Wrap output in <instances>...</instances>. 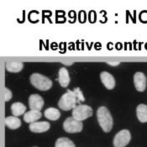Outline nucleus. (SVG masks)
<instances>
[{
	"label": "nucleus",
	"mask_w": 147,
	"mask_h": 147,
	"mask_svg": "<svg viewBox=\"0 0 147 147\" xmlns=\"http://www.w3.org/2000/svg\"><path fill=\"white\" fill-rule=\"evenodd\" d=\"M4 122H5V125L11 129H16L21 125L20 119L15 116H9L5 118Z\"/></svg>",
	"instance_id": "13"
},
{
	"label": "nucleus",
	"mask_w": 147,
	"mask_h": 147,
	"mask_svg": "<svg viewBox=\"0 0 147 147\" xmlns=\"http://www.w3.org/2000/svg\"><path fill=\"white\" fill-rule=\"evenodd\" d=\"M131 139L130 133L128 129H122L118 132L113 138V146L114 147L126 146Z\"/></svg>",
	"instance_id": "6"
},
{
	"label": "nucleus",
	"mask_w": 147,
	"mask_h": 147,
	"mask_svg": "<svg viewBox=\"0 0 147 147\" xmlns=\"http://www.w3.org/2000/svg\"><path fill=\"white\" fill-rule=\"evenodd\" d=\"M136 114L138 119L141 123L147 122V105L146 104H140L136 109Z\"/></svg>",
	"instance_id": "14"
},
{
	"label": "nucleus",
	"mask_w": 147,
	"mask_h": 147,
	"mask_svg": "<svg viewBox=\"0 0 147 147\" xmlns=\"http://www.w3.org/2000/svg\"><path fill=\"white\" fill-rule=\"evenodd\" d=\"M97 117L102 130L106 133L109 132L113 128V118L109 109L104 106L99 107L97 111Z\"/></svg>",
	"instance_id": "2"
},
{
	"label": "nucleus",
	"mask_w": 147,
	"mask_h": 147,
	"mask_svg": "<svg viewBox=\"0 0 147 147\" xmlns=\"http://www.w3.org/2000/svg\"><path fill=\"white\" fill-rule=\"evenodd\" d=\"M108 64L109 65H110V66H118V65H119V61H113V62H108Z\"/></svg>",
	"instance_id": "20"
},
{
	"label": "nucleus",
	"mask_w": 147,
	"mask_h": 147,
	"mask_svg": "<svg viewBox=\"0 0 147 147\" xmlns=\"http://www.w3.org/2000/svg\"><path fill=\"white\" fill-rule=\"evenodd\" d=\"M42 116V113H40V111H37V110H30L29 112L24 113V119L26 123H30L32 124L34 123L36 120L40 119Z\"/></svg>",
	"instance_id": "12"
},
{
	"label": "nucleus",
	"mask_w": 147,
	"mask_h": 147,
	"mask_svg": "<svg viewBox=\"0 0 147 147\" xmlns=\"http://www.w3.org/2000/svg\"><path fill=\"white\" fill-rule=\"evenodd\" d=\"M83 101H85L83 94L82 91L78 88H77L74 91L68 90L66 93H64L59 100L58 106L61 109L68 111L70 109H75L78 102Z\"/></svg>",
	"instance_id": "1"
},
{
	"label": "nucleus",
	"mask_w": 147,
	"mask_h": 147,
	"mask_svg": "<svg viewBox=\"0 0 147 147\" xmlns=\"http://www.w3.org/2000/svg\"><path fill=\"white\" fill-rule=\"evenodd\" d=\"M100 79L107 89L111 90L113 89V88L115 87V80L110 73L107 71H102L100 74Z\"/></svg>",
	"instance_id": "9"
},
{
	"label": "nucleus",
	"mask_w": 147,
	"mask_h": 147,
	"mask_svg": "<svg viewBox=\"0 0 147 147\" xmlns=\"http://www.w3.org/2000/svg\"><path fill=\"white\" fill-rule=\"evenodd\" d=\"M11 111L13 116L18 117V116H20L23 113H25L26 107L23 104L22 102H14L11 105Z\"/></svg>",
	"instance_id": "16"
},
{
	"label": "nucleus",
	"mask_w": 147,
	"mask_h": 147,
	"mask_svg": "<svg viewBox=\"0 0 147 147\" xmlns=\"http://www.w3.org/2000/svg\"><path fill=\"white\" fill-rule=\"evenodd\" d=\"M44 114H45V117L46 119H48L50 120H53V121L57 120L61 116L60 111L55 108H49V109H45Z\"/></svg>",
	"instance_id": "17"
},
{
	"label": "nucleus",
	"mask_w": 147,
	"mask_h": 147,
	"mask_svg": "<svg viewBox=\"0 0 147 147\" xmlns=\"http://www.w3.org/2000/svg\"><path fill=\"white\" fill-rule=\"evenodd\" d=\"M29 105H30V110L40 111L44 106V100L40 95L32 94L29 98Z\"/></svg>",
	"instance_id": "7"
},
{
	"label": "nucleus",
	"mask_w": 147,
	"mask_h": 147,
	"mask_svg": "<svg viewBox=\"0 0 147 147\" xmlns=\"http://www.w3.org/2000/svg\"><path fill=\"white\" fill-rule=\"evenodd\" d=\"M51 125L49 122L43 121V122H34L30 125V131L34 133H43L47 131L50 129Z\"/></svg>",
	"instance_id": "10"
},
{
	"label": "nucleus",
	"mask_w": 147,
	"mask_h": 147,
	"mask_svg": "<svg viewBox=\"0 0 147 147\" xmlns=\"http://www.w3.org/2000/svg\"><path fill=\"white\" fill-rule=\"evenodd\" d=\"M134 83L136 90L144 92L146 88V77L142 72H136L134 75Z\"/></svg>",
	"instance_id": "8"
},
{
	"label": "nucleus",
	"mask_w": 147,
	"mask_h": 147,
	"mask_svg": "<svg viewBox=\"0 0 147 147\" xmlns=\"http://www.w3.org/2000/svg\"><path fill=\"white\" fill-rule=\"evenodd\" d=\"M55 147H76L74 143L68 138L61 137L56 141Z\"/></svg>",
	"instance_id": "18"
},
{
	"label": "nucleus",
	"mask_w": 147,
	"mask_h": 147,
	"mask_svg": "<svg viewBox=\"0 0 147 147\" xmlns=\"http://www.w3.org/2000/svg\"><path fill=\"white\" fill-rule=\"evenodd\" d=\"M82 122L75 119L73 117H68L63 123V129L67 133H79L82 130Z\"/></svg>",
	"instance_id": "5"
},
{
	"label": "nucleus",
	"mask_w": 147,
	"mask_h": 147,
	"mask_svg": "<svg viewBox=\"0 0 147 147\" xmlns=\"http://www.w3.org/2000/svg\"><path fill=\"white\" fill-rule=\"evenodd\" d=\"M59 83L62 88H67L70 83V76L68 71L65 67H61L59 70Z\"/></svg>",
	"instance_id": "11"
},
{
	"label": "nucleus",
	"mask_w": 147,
	"mask_h": 147,
	"mask_svg": "<svg viewBox=\"0 0 147 147\" xmlns=\"http://www.w3.org/2000/svg\"><path fill=\"white\" fill-rule=\"evenodd\" d=\"M5 67L7 71H9V72H20L24 67V64L22 62L20 61H7L5 63Z\"/></svg>",
	"instance_id": "15"
},
{
	"label": "nucleus",
	"mask_w": 147,
	"mask_h": 147,
	"mask_svg": "<svg viewBox=\"0 0 147 147\" xmlns=\"http://www.w3.org/2000/svg\"><path fill=\"white\" fill-rule=\"evenodd\" d=\"M30 80L34 88L40 91L49 90L52 87L51 80L40 73H33Z\"/></svg>",
	"instance_id": "3"
},
{
	"label": "nucleus",
	"mask_w": 147,
	"mask_h": 147,
	"mask_svg": "<svg viewBox=\"0 0 147 147\" xmlns=\"http://www.w3.org/2000/svg\"><path fill=\"white\" fill-rule=\"evenodd\" d=\"M3 98H4V101L5 102H8L12 98V92L9 88H3Z\"/></svg>",
	"instance_id": "19"
},
{
	"label": "nucleus",
	"mask_w": 147,
	"mask_h": 147,
	"mask_svg": "<svg viewBox=\"0 0 147 147\" xmlns=\"http://www.w3.org/2000/svg\"><path fill=\"white\" fill-rule=\"evenodd\" d=\"M34 147H36V146H34Z\"/></svg>",
	"instance_id": "22"
},
{
	"label": "nucleus",
	"mask_w": 147,
	"mask_h": 147,
	"mask_svg": "<svg viewBox=\"0 0 147 147\" xmlns=\"http://www.w3.org/2000/svg\"><path fill=\"white\" fill-rule=\"evenodd\" d=\"M62 64L63 65H66V66H71V65L73 64V62H71V61H63Z\"/></svg>",
	"instance_id": "21"
},
{
	"label": "nucleus",
	"mask_w": 147,
	"mask_h": 147,
	"mask_svg": "<svg viewBox=\"0 0 147 147\" xmlns=\"http://www.w3.org/2000/svg\"><path fill=\"white\" fill-rule=\"evenodd\" d=\"M92 115V109L88 105L79 104L72 110V117L78 120L82 121L87 119Z\"/></svg>",
	"instance_id": "4"
}]
</instances>
